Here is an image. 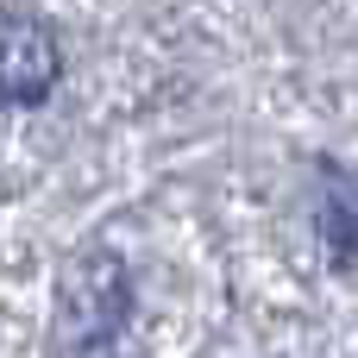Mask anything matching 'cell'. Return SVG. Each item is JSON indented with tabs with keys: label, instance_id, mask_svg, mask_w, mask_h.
<instances>
[{
	"label": "cell",
	"instance_id": "1",
	"mask_svg": "<svg viewBox=\"0 0 358 358\" xmlns=\"http://www.w3.org/2000/svg\"><path fill=\"white\" fill-rule=\"evenodd\" d=\"M132 315V277L113 252H82L57 283V327L69 346H107Z\"/></svg>",
	"mask_w": 358,
	"mask_h": 358
},
{
	"label": "cell",
	"instance_id": "2",
	"mask_svg": "<svg viewBox=\"0 0 358 358\" xmlns=\"http://www.w3.org/2000/svg\"><path fill=\"white\" fill-rule=\"evenodd\" d=\"M57 69L63 57H57L50 25L25 6H0V101H19V107L50 101Z\"/></svg>",
	"mask_w": 358,
	"mask_h": 358
},
{
	"label": "cell",
	"instance_id": "3",
	"mask_svg": "<svg viewBox=\"0 0 358 358\" xmlns=\"http://www.w3.org/2000/svg\"><path fill=\"white\" fill-rule=\"evenodd\" d=\"M321 239L334 264H358V176L340 164L321 170Z\"/></svg>",
	"mask_w": 358,
	"mask_h": 358
}]
</instances>
